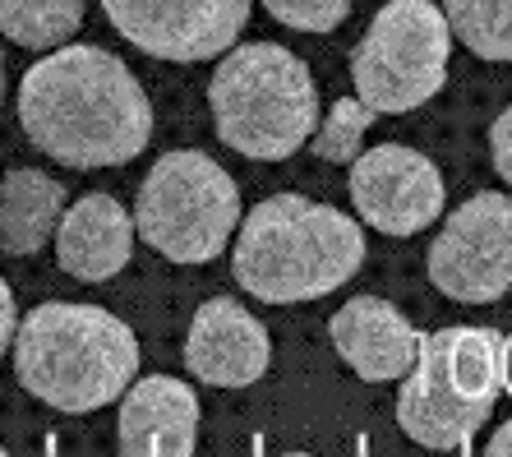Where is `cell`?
<instances>
[{
  "instance_id": "6da1fadb",
  "label": "cell",
  "mask_w": 512,
  "mask_h": 457,
  "mask_svg": "<svg viewBox=\"0 0 512 457\" xmlns=\"http://www.w3.org/2000/svg\"><path fill=\"white\" fill-rule=\"evenodd\" d=\"M28 144L79 171L125 167L153 139V102L107 47H56L19 84Z\"/></svg>"
},
{
  "instance_id": "7a4b0ae2",
  "label": "cell",
  "mask_w": 512,
  "mask_h": 457,
  "mask_svg": "<svg viewBox=\"0 0 512 457\" xmlns=\"http://www.w3.org/2000/svg\"><path fill=\"white\" fill-rule=\"evenodd\" d=\"M365 231L356 217L305 199V194H268L259 208L240 217L231 273L240 291L263 305L319 301L360 273Z\"/></svg>"
},
{
  "instance_id": "3957f363",
  "label": "cell",
  "mask_w": 512,
  "mask_h": 457,
  "mask_svg": "<svg viewBox=\"0 0 512 457\" xmlns=\"http://www.w3.org/2000/svg\"><path fill=\"white\" fill-rule=\"evenodd\" d=\"M10 351L19 384L65 416L111 407L139 374V337L102 305H37L19 314Z\"/></svg>"
},
{
  "instance_id": "277c9868",
  "label": "cell",
  "mask_w": 512,
  "mask_h": 457,
  "mask_svg": "<svg viewBox=\"0 0 512 457\" xmlns=\"http://www.w3.org/2000/svg\"><path fill=\"white\" fill-rule=\"evenodd\" d=\"M208 107L217 139L254 162H282L310 144L319 125V88L310 65L277 42H245L222 51Z\"/></svg>"
},
{
  "instance_id": "5b68a950",
  "label": "cell",
  "mask_w": 512,
  "mask_h": 457,
  "mask_svg": "<svg viewBox=\"0 0 512 457\" xmlns=\"http://www.w3.org/2000/svg\"><path fill=\"white\" fill-rule=\"evenodd\" d=\"M240 227V185L199 148L153 162L134 199V236L171 264H208Z\"/></svg>"
},
{
  "instance_id": "8992f818",
  "label": "cell",
  "mask_w": 512,
  "mask_h": 457,
  "mask_svg": "<svg viewBox=\"0 0 512 457\" xmlns=\"http://www.w3.org/2000/svg\"><path fill=\"white\" fill-rule=\"evenodd\" d=\"M453 61V28L434 0H388L351 51V84L374 116H406L439 97Z\"/></svg>"
},
{
  "instance_id": "52a82bcc",
  "label": "cell",
  "mask_w": 512,
  "mask_h": 457,
  "mask_svg": "<svg viewBox=\"0 0 512 457\" xmlns=\"http://www.w3.org/2000/svg\"><path fill=\"white\" fill-rule=\"evenodd\" d=\"M429 282L462 305H489L512 291V194L480 190L448 213L429 245Z\"/></svg>"
},
{
  "instance_id": "ba28073f",
  "label": "cell",
  "mask_w": 512,
  "mask_h": 457,
  "mask_svg": "<svg viewBox=\"0 0 512 457\" xmlns=\"http://www.w3.org/2000/svg\"><path fill=\"white\" fill-rule=\"evenodd\" d=\"M254 0H102L111 28L171 65L217 61L250 24Z\"/></svg>"
},
{
  "instance_id": "9c48e42d",
  "label": "cell",
  "mask_w": 512,
  "mask_h": 457,
  "mask_svg": "<svg viewBox=\"0 0 512 457\" xmlns=\"http://www.w3.org/2000/svg\"><path fill=\"white\" fill-rule=\"evenodd\" d=\"M351 204L360 222L383 236H416L443 217L448 190L420 148L374 144L351 162Z\"/></svg>"
},
{
  "instance_id": "30bf717a",
  "label": "cell",
  "mask_w": 512,
  "mask_h": 457,
  "mask_svg": "<svg viewBox=\"0 0 512 457\" xmlns=\"http://www.w3.org/2000/svg\"><path fill=\"white\" fill-rule=\"evenodd\" d=\"M185 365L208 388H250L273 365V337L240 301H203L185 337Z\"/></svg>"
},
{
  "instance_id": "8fae6325",
  "label": "cell",
  "mask_w": 512,
  "mask_h": 457,
  "mask_svg": "<svg viewBox=\"0 0 512 457\" xmlns=\"http://www.w3.org/2000/svg\"><path fill=\"white\" fill-rule=\"evenodd\" d=\"M489 411H494V402L462 397L448 384V374L439 365V351L425 337L416 365L402 374V388H397V425L406 430V439H416L420 448H434V453L471 448L476 444V430H485Z\"/></svg>"
},
{
  "instance_id": "7c38bea8",
  "label": "cell",
  "mask_w": 512,
  "mask_h": 457,
  "mask_svg": "<svg viewBox=\"0 0 512 457\" xmlns=\"http://www.w3.org/2000/svg\"><path fill=\"white\" fill-rule=\"evenodd\" d=\"M337 356L365 379V384H393L402 379L420 356L425 333L411 328L402 310L383 296H351L342 310L328 319Z\"/></svg>"
},
{
  "instance_id": "4fadbf2b",
  "label": "cell",
  "mask_w": 512,
  "mask_h": 457,
  "mask_svg": "<svg viewBox=\"0 0 512 457\" xmlns=\"http://www.w3.org/2000/svg\"><path fill=\"white\" fill-rule=\"evenodd\" d=\"M116 444L125 457H185L199 444V397L171 374L134 379L120 393Z\"/></svg>"
},
{
  "instance_id": "5bb4252c",
  "label": "cell",
  "mask_w": 512,
  "mask_h": 457,
  "mask_svg": "<svg viewBox=\"0 0 512 457\" xmlns=\"http://www.w3.org/2000/svg\"><path fill=\"white\" fill-rule=\"evenodd\" d=\"M56 264L79 282H111L134 254V217L111 194H84L56 222Z\"/></svg>"
},
{
  "instance_id": "9a60e30c",
  "label": "cell",
  "mask_w": 512,
  "mask_h": 457,
  "mask_svg": "<svg viewBox=\"0 0 512 457\" xmlns=\"http://www.w3.org/2000/svg\"><path fill=\"white\" fill-rule=\"evenodd\" d=\"M65 213V185L33 167H14L0 181V250L5 254H37L56 236Z\"/></svg>"
},
{
  "instance_id": "2e32d148",
  "label": "cell",
  "mask_w": 512,
  "mask_h": 457,
  "mask_svg": "<svg viewBox=\"0 0 512 457\" xmlns=\"http://www.w3.org/2000/svg\"><path fill=\"white\" fill-rule=\"evenodd\" d=\"M439 365L448 374V384L462 397L476 402H499V342L503 337L494 328H476V324H453L429 333Z\"/></svg>"
},
{
  "instance_id": "e0dca14e",
  "label": "cell",
  "mask_w": 512,
  "mask_h": 457,
  "mask_svg": "<svg viewBox=\"0 0 512 457\" xmlns=\"http://www.w3.org/2000/svg\"><path fill=\"white\" fill-rule=\"evenodd\" d=\"M84 24V0H0V33L14 47L56 51Z\"/></svg>"
},
{
  "instance_id": "ac0fdd59",
  "label": "cell",
  "mask_w": 512,
  "mask_h": 457,
  "mask_svg": "<svg viewBox=\"0 0 512 457\" xmlns=\"http://www.w3.org/2000/svg\"><path fill=\"white\" fill-rule=\"evenodd\" d=\"M443 19L480 61H512V0H443Z\"/></svg>"
},
{
  "instance_id": "d6986e66",
  "label": "cell",
  "mask_w": 512,
  "mask_h": 457,
  "mask_svg": "<svg viewBox=\"0 0 512 457\" xmlns=\"http://www.w3.org/2000/svg\"><path fill=\"white\" fill-rule=\"evenodd\" d=\"M374 125V111L360 97H337L333 111L323 116V125H314L310 144L323 162H356L365 153V130Z\"/></svg>"
},
{
  "instance_id": "ffe728a7",
  "label": "cell",
  "mask_w": 512,
  "mask_h": 457,
  "mask_svg": "<svg viewBox=\"0 0 512 457\" xmlns=\"http://www.w3.org/2000/svg\"><path fill=\"white\" fill-rule=\"evenodd\" d=\"M263 10L296 33H333L346 24L351 0H263Z\"/></svg>"
},
{
  "instance_id": "44dd1931",
  "label": "cell",
  "mask_w": 512,
  "mask_h": 457,
  "mask_svg": "<svg viewBox=\"0 0 512 457\" xmlns=\"http://www.w3.org/2000/svg\"><path fill=\"white\" fill-rule=\"evenodd\" d=\"M489 157H494V171L503 176V185L512 190V107L499 111V121L489 130Z\"/></svg>"
},
{
  "instance_id": "7402d4cb",
  "label": "cell",
  "mask_w": 512,
  "mask_h": 457,
  "mask_svg": "<svg viewBox=\"0 0 512 457\" xmlns=\"http://www.w3.org/2000/svg\"><path fill=\"white\" fill-rule=\"evenodd\" d=\"M14 328H19V305H14V291L5 287V277H0V356L10 351Z\"/></svg>"
},
{
  "instance_id": "603a6c76",
  "label": "cell",
  "mask_w": 512,
  "mask_h": 457,
  "mask_svg": "<svg viewBox=\"0 0 512 457\" xmlns=\"http://www.w3.org/2000/svg\"><path fill=\"white\" fill-rule=\"evenodd\" d=\"M485 453H494V457H512V421H503L499 430L489 434V444H485Z\"/></svg>"
},
{
  "instance_id": "cb8c5ba5",
  "label": "cell",
  "mask_w": 512,
  "mask_h": 457,
  "mask_svg": "<svg viewBox=\"0 0 512 457\" xmlns=\"http://www.w3.org/2000/svg\"><path fill=\"white\" fill-rule=\"evenodd\" d=\"M499 388H508L512 397V333L499 342Z\"/></svg>"
},
{
  "instance_id": "d4e9b609",
  "label": "cell",
  "mask_w": 512,
  "mask_h": 457,
  "mask_svg": "<svg viewBox=\"0 0 512 457\" xmlns=\"http://www.w3.org/2000/svg\"><path fill=\"white\" fill-rule=\"evenodd\" d=\"M0 97H5V61H0Z\"/></svg>"
},
{
  "instance_id": "484cf974",
  "label": "cell",
  "mask_w": 512,
  "mask_h": 457,
  "mask_svg": "<svg viewBox=\"0 0 512 457\" xmlns=\"http://www.w3.org/2000/svg\"><path fill=\"white\" fill-rule=\"evenodd\" d=\"M0 453H5V444H0Z\"/></svg>"
}]
</instances>
